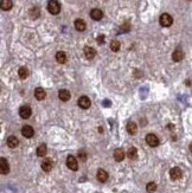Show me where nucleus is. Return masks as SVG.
I'll list each match as a JSON object with an SVG mask.
<instances>
[{"label": "nucleus", "instance_id": "f257e3e1", "mask_svg": "<svg viewBox=\"0 0 192 193\" xmlns=\"http://www.w3.org/2000/svg\"><path fill=\"white\" fill-rule=\"evenodd\" d=\"M48 11L50 12L51 14L56 16L61 12V5L57 0H50L49 4H48Z\"/></svg>", "mask_w": 192, "mask_h": 193}, {"label": "nucleus", "instance_id": "f03ea898", "mask_svg": "<svg viewBox=\"0 0 192 193\" xmlns=\"http://www.w3.org/2000/svg\"><path fill=\"white\" fill-rule=\"evenodd\" d=\"M159 22L162 27H170L172 25V23H173V18L171 17L169 13H164V14L160 16Z\"/></svg>", "mask_w": 192, "mask_h": 193}, {"label": "nucleus", "instance_id": "7ed1b4c3", "mask_svg": "<svg viewBox=\"0 0 192 193\" xmlns=\"http://www.w3.org/2000/svg\"><path fill=\"white\" fill-rule=\"evenodd\" d=\"M66 166L71 171H77L78 170V162L76 160V158L73 155H69L68 159H66Z\"/></svg>", "mask_w": 192, "mask_h": 193}, {"label": "nucleus", "instance_id": "20e7f679", "mask_svg": "<svg viewBox=\"0 0 192 193\" xmlns=\"http://www.w3.org/2000/svg\"><path fill=\"white\" fill-rule=\"evenodd\" d=\"M146 142L151 147H157L159 145V139L155 134H147L146 135Z\"/></svg>", "mask_w": 192, "mask_h": 193}, {"label": "nucleus", "instance_id": "39448f33", "mask_svg": "<svg viewBox=\"0 0 192 193\" xmlns=\"http://www.w3.org/2000/svg\"><path fill=\"white\" fill-rule=\"evenodd\" d=\"M77 103H78V107L82 108V109H88V108H90V104H91L88 96H81L78 98Z\"/></svg>", "mask_w": 192, "mask_h": 193}, {"label": "nucleus", "instance_id": "423d86ee", "mask_svg": "<svg viewBox=\"0 0 192 193\" xmlns=\"http://www.w3.org/2000/svg\"><path fill=\"white\" fill-rule=\"evenodd\" d=\"M21 135L24 138H26V139H30V138H32L34 135V130H33L31 126H24L21 128Z\"/></svg>", "mask_w": 192, "mask_h": 193}, {"label": "nucleus", "instance_id": "0eeeda50", "mask_svg": "<svg viewBox=\"0 0 192 193\" xmlns=\"http://www.w3.org/2000/svg\"><path fill=\"white\" fill-rule=\"evenodd\" d=\"M31 114H32V110L29 106H23V107H20V109H19V115H20L21 118H29L31 116Z\"/></svg>", "mask_w": 192, "mask_h": 193}, {"label": "nucleus", "instance_id": "6e6552de", "mask_svg": "<svg viewBox=\"0 0 192 193\" xmlns=\"http://www.w3.org/2000/svg\"><path fill=\"white\" fill-rule=\"evenodd\" d=\"M181 175H183V172H181V170L179 167H173L170 171V177L172 180H178V179H180Z\"/></svg>", "mask_w": 192, "mask_h": 193}, {"label": "nucleus", "instance_id": "1a4fd4ad", "mask_svg": "<svg viewBox=\"0 0 192 193\" xmlns=\"http://www.w3.org/2000/svg\"><path fill=\"white\" fill-rule=\"evenodd\" d=\"M58 97H59L61 101L68 102V101L70 100V97H71V94H70V91L66 90V89H61V90L58 91Z\"/></svg>", "mask_w": 192, "mask_h": 193}, {"label": "nucleus", "instance_id": "9d476101", "mask_svg": "<svg viewBox=\"0 0 192 193\" xmlns=\"http://www.w3.org/2000/svg\"><path fill=\"white\" fill-rule=\"evenodd\" d=\"M0 172H1V174H7L10 172V165L5 158L0 159Z\"/></svg>", "mask_w": 192, "mask_h": 193}, {"label": "nucleus", "instance_id": "9b49d317", "mask_svg": "<svg viewBox=\"0 0 192 193\" xmlns=\"http://www.w3.org/2000/svg\"><path fill=\"white\" fill-rule=\"evenodd\" d=\"M90 17L94 20H101L102 17H103V12L101 10H98V9H94V10L90 11Z\"/></svg>", "mask_w": 192, "mask_h": 193}, {"label": "nucleus", "instance_id": "f8f14e48", "mask_svg": "<svg viewBox=\"0 0 192 193\" xmlns=\"http://www.w3.org/2000/svg\"><path fill=\"white\" fill-rule=\"evenodd\" d=\"M96 177H97V180L100 182H106L107 180H108V173H107L105 170H102V168H100V170L97 171Z\"/></svg>", "mask_w": 192, "mask_h": 193}, {"label": "nucleus", "instance_id": "ddd939ff", "mask_svg": "<svg viewBox=\"0 0 192 193\" xmlns=\"http://www.w3.org/2000/svg\"><path fill=\"white\" fill-rule=\"evenodd\" d=\"M84 56L87 57V59H93L96 56V51L94 47L91 46H85L84 47Z\"/></svg>", "mask_w": 192, "mask_h": 193}, {"label": "nucleus", "instance_id": "4468645a", "mask_svg": "<svg viewBox=\"0 0 192 193\" xmlns=\"http://www.w3.org/2000/svg\"><path fill=\"white\" fill-rule=\"evenodd\" d=\"M6 142H7V146H9L10 148H16V147L19 145V140H18V138H17V136H13V135L9 136Z\"/></svg>", "mask_w": 192, "mask_h": 193}, {"label": "nucleus", "instance_id": "2eb2a0df", "mask_svg": "<svg viewBox=\"0 0 192 193\" xmlns=\"http://www.w3.org/2000/svg\"><path fill=\"white\" fill-rule=\"evenodd\" d=\"M52 167H53V163H52V161H51V159H44V161L42 162L43 171L50 172L52 170Z\"/></svg>", "mask_w": 192, "mask_h": 193}, {"label": "nucleus", "instance_id": "dca6fc26", "mask_svg": "<svg viewBox=\"0 0 192 193\" xmlns=\"http://www.w3.org/2000/svg\"><path fill=\"white\" fill-rule=\"evenodd\" d=\"M75 29L77 30V31H84L85 29H87V24H85L84 20H82V19H76L75 20Z\"/></svg>", "mask_w": 192, "mask_h": 193}, {"label": "nucleus", "instance_id": "f3484780", "mask_svg": "<svg viewBox=\"0 0 192 193\" xmlns=\"http://www.w3.org/2000/svg\"><path fill=\"white\" fill-rule=\"evenodd\" d=\"M46 96V93H45V90L43 89V88H37L36 90H34V97L38 100V101H43L44 98Z\"/></svg>", "mask_w": 192, "mask_h": 193}, {"label": "nucleus", "instance_id": "a211bd4d", "mask_svg": "<svg viewBox=\"0 0 192 193\" xmlns=\"http://www.w3.org/2000/svg\"><path fill=\"white\" fill-rule=\"evenodd\" d=\"M183 58H184V52L181 51L180 49H177V50L172 54V59H173L174 62H180Z\"/></svg>", "mask_w": 192, "mask_h": 193}, {"label": "nucleus", "instance_id": "6ab92c4d", "mask_svg": "<svg viewBox=\"0 0 192 193\" xmlns=\"http://www.w3.org/2000/svg\"><path fill=\"white\" fill-rule=\"evenodd\" d=\"M114 159H115L117 162L123 160V159H125V152H123V149H121V148L115 149V152H114Z\"/></svg>", "mask_w": 192, "mask_h": 193}, {"label": "nucleus", "instance_id": "aec40b11", "mask_svg": "<svg viewBox=\"0 0 192 193\" xmlns=\"http://www.w3.org/2000/svg\"><path fill=\"white\" fill-rule=\"evenodd\" d=\"M127 132L130 134V135H134V134H137V132H138V126H137V123H134V122H128L127 123Z\"/></svg>", "mask_w": 192, "mask_h": 193}, {"label": "nucleus", "instance_id": "412c9836", "mask_svg": "<svg viewBox=\"0 0 192 193\" xmlns=\"http://www.w3.org/2000/svg\"><path fill=\"white\" fill-rule=\"evenodd\" d=\"M0 6H1V10H2V11H9V10L12 9L13 2H12V0H1Z\"/></svg>", "mask_w": 192, "mask_h": 193}, {"label": "nucleus", "instance_id": "4be33fe9", "mask_svg": "<svg viewBox=\"0 0 192 193\" xmlns=\"http://www.w3.org/2000/svg\"><path fill=\"white\" fill-rule=\"evenodd\" d=\"M127 155L130 160H137L138 159V149L135 147H130L127 152Z\"/></svg>", "mask_w": 192, "mask_h": 193}, {"label": "nucleus", "instance_id": "5701e85b", "mask_svg": "<svg viewBox=\"0 0 192 193\" xmlns=\"http://www.w3.org/2000/svg\"><path fill=\"white\" fill-rule=\"evenodd\" d=\"M66 54H65V52H63V51H58L57 54H56V61L58 62V63H61V64H64L65 62H66Z\"/></svg>", "mask_w": 192, "mask_h": 193}, {"label": "nucleus", "instance_id": "b1692460", "mask_svg": "<svg viewBox=\"0 0 192 193\" xmlns=\"http://www.w3.org/2000/svg\"><path fill=\"white\" fill-rule=\"evenodd\" d=\"M37 155L41 156V158H44L46 155V145L42 143V145L38 146V148H37Z\"/></svg>", "mask_w": 192, "mask_h": 193}, {"label": "nucleus", "instance_id": "393cba45", "mask_svg": "<svg viewBox=\"0 0 192 193\" xmlns=\"http://www.w3.org/2000/svg\"><path fill=\"white\" fill-rule=\"evenodd\" d=\"M18 75L20 77L21 79H25V78H27V76H29V70L25 68V66H21L20 69L18 70Z\"/></svg>", "mask_w": 192, "mask_h": 193}, {"label": "nucleus", "instance_id": "a878e982", "mask_svg": "<svg viewBox=\"0 0 192 193\" xmlns=\"http://www.w3.org/2000/svg\"><path fill=\"white\" fill-rule=\"evenodd\" d=\"M146 190H147V192L149 193H153L157 191V184L155 182H148L147 185H146Z\"/></svg>", "mask_w": 192, "mask_h": 193}, {"label": "nucleus", "instance_id": "bb28decb", "mask_svg": "<svg viewBox=\"0 0 192 193\" xmlns=\"http://www.w3.org/2000/svg\"><path fill=\"white\" fill-rule=\"evenodd\" d=\"M120 42H117V40H113L112 43H110V50L112 51H114V52H117L119 50H120Z\"/></svg>", "mask_w": 192, "mask_h": 193}, {"label": "nucleus", "instance_id": "cd10ccee", "mask_svg": "<svg viewBox=\"0 0 192 193\" xmlns=\"http://www.w3.org/2000/svg\"><path fill=\"white\" fill-rule=\"evenodd\" d=\"M30 17H31L32 19H36V18H38L39 17V10L37 9V7H33L30 10Z\"/></svg>", "mask_w": 192, "mask_h": 193}, {"label": "nucleus", "instance_id": "c85d7f7f", "mask_svg": "<svg viewBox=\"0 0 192 193\" xmlns=\"http://www.w3.org/2000/svg\"><path fill=\"white\" fill-rule=\"evenodd\" d=\"M78 158H80L81 161H85L87 160V153H85L84 150H80L78 152Z\"/></svg>", "mask_w": 192, "mask_h": 193}, {"label": "nucleus", "instance_id": "c756f323", "mask_svg": "<svg viewBox=\"0 0 192 193\" xmlns=\"http://www.w3.org/2000/svg\"><path fill=\"white\" fill-rule=\"evenodd\" d=\"M97 43L100 44V45L105 43V36H98L97 37Z\"/></svg>", "mask_w": 192, "mask_h": 193}, {"label": "nucleus", "instance_id": "7c9ffc66", "mask_svg": "<svg viewBox=\"0 0 192 193\" xmlns=\"http://www.w3.org/2000/svg\"><path fill=\"white\" fill-rule=\"evenodd\" d=\"M190 150L192 152V142H191V145H190Z\"/></svg>", "mask_w": 192, "mask_h": 193}]
</instances>
